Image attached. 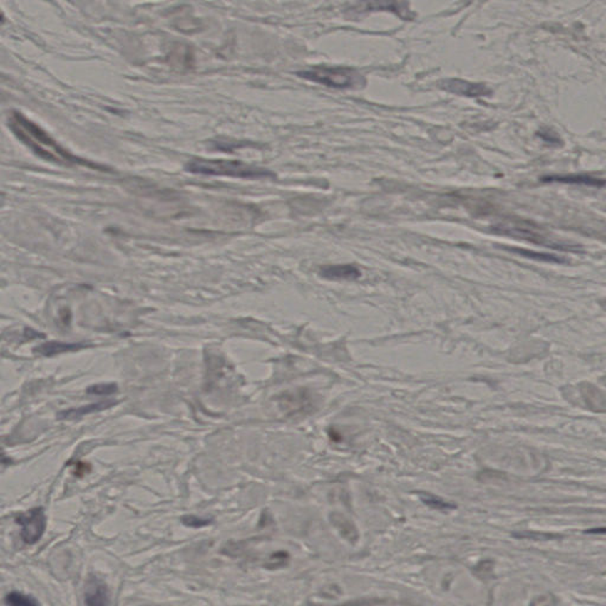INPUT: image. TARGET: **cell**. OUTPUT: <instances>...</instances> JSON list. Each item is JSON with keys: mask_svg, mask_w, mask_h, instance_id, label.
<instances>
[{"mask_svg": "<svg viewBox=\"0 0 606 606\" xmlns=\"http://www.w3.org/2000/svg\"><path fill=\"white\" fill-rule=\"evenodd\" d=\"M7 125L14 135L28 147L32 153L43 160L62 166H87L95 170H103L100 165L93 164L91 161L84 160L70 153L69 150L63 148L56 140L53 139L49 133L46 132L41 125L28 119L21 113H11Z\"/></svg>", "mask_w": 606, "mask_h": 606, "instance_id": "1", "label": "cell"}, {"mask_svg": "<svg viewBox=\"0 0 606 606\" xmlns=\"http://www.w3.org/2000/svg\"><path fill=\"white\" fill-rule=\"evenodd\" d=\"M185 170L193 175L230 177L238 179H263L274 177L272 172L240 160H217L193 158L185 165Z\"/></svg>", "mask_w": 606, "mask_h": 606, "instance_id": "2", "label": "cell"}, {"mask_svg": "<svg viewBox=\"0 0 606 606\" xmlns=\"http://www.w3.org/2000/svg\"><path fill=\"white\" fill-rule=\"evenodd\" d=\"M297 76L338 89H353L363 87L366 83L365 77L359 71L345 66H312L299 71Z\"/></svg>", "mask_w": 606, "mask_h": 606, "instance_id": "3", "label": "cell"}, {"mask_svg": "<svg viewBox=\"0 0 606 606\" xmlns=\"http://www.w3.org/2000/svg\"><path fill=\"white\" fill-rule=\"evenodd\" d=\"M16 521L21 526V537L25 544H36L46 532V518L43 508H34L21 513L16 518Z\"/></svg>", "mask_w": 606, "mask_h": 606, "instance_id": "4", "label": "cell"}, {"mask_svg": "<svg viewBox=\"0 0 606 606\" xmlns=\"http://www.w3.org/2000/svg\"><path fill=\"white\" fill-rule=\"evenodd\" d=\"M439 87L451 94L462 95L468 98H482L491 94V89L485 84L473 83V82L457 80V78L442 81Z\"/></svg>", "mask_w": 606, "mask_h": 606, "instance_id": "5", "label": "cell"}, {"mask_svg": "<svg viewBox=\"0 0 606 606\" xmlns=\"http://www.w3.org/2000/svg\"><path fill=\"white\" fill-rule=\"evenodd\" d=\"M84 603L87 606H109L108 587L98 577L88 579L84 591Z\"/></svg>", "mask_w": 606, "mask_h": 606, "instance_id": "6", "label": "cell"}, {"mask_svg": "<svg viewBox=\"0 0 606 606\" xmlns=\"http://www.w3.org/2000/svg\"><path fill=\"white\" fill-rule=\"evenodd\" d=\"M331 523L334 527L335 530H338L339 534L341 535L345 540L349 541L351 544L354 545L359 540V530L356 528V525L353 521L341 513H332L329 516Z\"/></svg>", "mask_w": 606, "mask_h": 606, "instance_id": "7", "label": "cell"}, {"mask_svg": "<svg viewBox=\"0 0 606 606\" xmlns=\"http://www.w3.org/2000/svg\"><path fill=\"white\" fill-rule=\"evenodd\" d=\"M320 275L324 279H358L361 276L359 268L351 265H327L320 269Z\"/></svg>", "mask_w": 606, "mask_h": 606, "instance_id": "8", "label": "cell"}, {"mask_svg": "<svg viewBox=\"0 0 606 606\" xmlns=\"http://www.w3.org/2000/svg\"><path fill=\"white\" fill-rule=\"evenodd\" d=\"M86 347H88V346L84 345V344L49 341L38 346V347H36L34 349V352L38 353L41 356H57V354H62V353L75 352V351H80V349H86Z\"/></svg>", "mask_w": 606, "mask_h": 606, "instance_id": "9", "label": "cell"}, {"mask_svg": "<svg viewBox=\"0 0 606 606\" xmlns=\"http://www.w3.org/2000/svg\"><path fill=\"white\" fill-rule=\"evenodd\" d=\"M116 405V401H98V403H94V404L87 405V406H81V408L76 409H69V410H66V411H61L57 416V418L58 419H78L81 417H83L86 415H91V414H94V412L102 411V410H106V409L112 408Z\"/></svg>", "mask_w": 606, "mask_h": 606, "instance_id": "10", "label": "cell"}, {"mask_svg": "<svg viewBox=\"0 0 606 606\" xmlns=\"http://www.w3.org/2000/svg\"><path fill=\"white\" fill-rule=\"evenodd\" d=\"M543 182L546 183H564V184H582L589 186H604L606 180L603 179L593 178L585 175H548L544 177Z\"/></svg>", "mask_w": 606, "mask_h": 606, "instance_id": "11", "label": "cell"}, {"mask_svg": "<svg viewBox=\"0 0 606 606\" xmlns=\"http://www.w3.org/2000/svg\"><path fill=\"white\" fill-rule=\"evenodd\" d=\"M364 9L367 11L389 10L401 14L403 18L411 17V14H410V11L408 9V3H384V1H378V3L364 4Z\"/></svg>", "mask_w": 606, "mask_h": 606, "instance_id": "12", "label": "cell"}, {"mask_svg": "<svg viewBox=\"0 0 606 606\" xmlns=\"http://www.w3.org/2000/svg\"><path fill=\"white\" fill-rule=\"evenodd\" d=\"M421 500L424 505H428L430 508L439 510V512H450L453 509L456 508V505L453 503L443 500L442 498H438L436 495L430 494V493H421Z\"/></svg>", "mask_w": 606, "mask_h": 606, "instance_id": "13", "label": "cell"}, {"mask_svg": "<svg viewBox=\"0 0 606 606\" xmlns=\"http://www.w3.org/2000/svg\"><path fill=\"white\" fill-rule=\"evenodd\" d=\"M289 559L290 555L288 552H286V550H279V552L272 553L268 558V560L265 563V566L268 570H277V568H284V566L289 564Z\"/></svg>", "mask_w": 606, "mask_h": 606, "instance_id": "14", "label": "cell"}, {"mask_svg": "<svg viewBox=\"0 0 606 606\" xmlns=\"http://www.w3.org/2000/svg\"><path fill=\"white\" fill-rule=\"evenodd\" d=\"M6 604L9 606H41L32 597L19 592L7 595Z\"/></svg>", "mask_w": 606, "mask_h": 606, "instance_id": "15", "label": "cell"}, {"mask_svg": "<svg viewBox=\"0 0 606 606\" xmlns=\"http://www.w3.org/2000/svg\"><path fill=\"white\" fill-rule=\"evenodd\" d=\"M510 250L513 252H518V254L523 255L525 257L533 258V260H538V261L557 262V263L558 262H564L561 258L557 257L554 255L543 254V252H535V251L518 249V247H513Z\"/></svg>", "mask_w": 606, "mask_h": 606, "instance_id": "16", "label": "cell"}, {"mask_svg": "<svg viewBox=\"0 0 606 606\" xmlns=\"http://www.w3.org/2000/svg\"><path fill=\"white\" fill-rule=\"evenodd\" d=\"M118 392V385L114 383L109 384H96L88 387V394H95V396H108Z\"/></svg>", "mask_w": 606, "mask_h": 606, "instance_id": "17", "label": "cell"}, {"mask_svg": "<svg viewBox=\"0 0 606 606\" xmlns=\"http://www.w3.org/2000/svg\"><path fill=\"white\" fill-rule=\"evenodd\" d=\"M493 565H494V563L491 560L481 561L480 564L475 566L473 572L480 579H488L493 573Z\"/></svg>", "mask_w": 606, "mask_h": 606, "instance_id": "18", "label": "cell"}, {"mask_svg": "<svg viewBox=\"0 0 606 606\" xmlns=\"http://www.w3.org/2000/svg\"><path fill=\"white\" fill-rule=\"evenodd\" d=\"M182 521L185 526L191 527V528H202L211 523V520L202 519L195 515L184 516Z\"/></svg>", "mask_w": 606, "mask_h": 606, "instance_id": "19", "label": "cell"}, {"mask_svg": "<svg viewBox=\"0 0 606 606\" xmlns=\"http://www.w3.org/2000/svg\"><path fill=\"white\" fill-rule=\"evenodd\" d=\"M384 603V600H354V602H349V603L344 604V605L340 606H373V605H379V604Z\"/></svg>", "mask_w": 606, "mask_h": 606, "instance_id": "20", "label": "cell"}, {"mask_svg": "<svg viewBox=\"0 0 606 606\" xmlns=\"http://www.w3.org/2000/svg\"><path fill=\"white\" fill-rule=\"evenodd\" d=\"M587 534H606V528H595V530H586Z\"/></svg>", "mask_w": 606, "mask_h": 606, "instance_id": "21", "label": "cell"}]
</instances>
